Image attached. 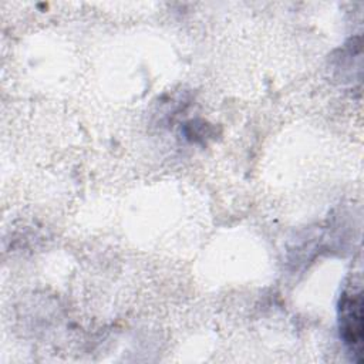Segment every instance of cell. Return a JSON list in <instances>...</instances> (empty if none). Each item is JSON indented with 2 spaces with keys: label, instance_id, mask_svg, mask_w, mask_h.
<instances>
[{
  "label": "cell",
  "instance_id": "cell-1",
  "mask_svg": "<svg viewBox=\"0 0 364 364\" xmlns=\"http://www.w3.org/2000/svg\"><path fill=\"white\" fill-rule=\"evenodd\" d=\"M340 336L357 363L363 360V296L344 291L338 303Z\"/></svg>",
  "mask_w": 364,
  "mask_h": 364
}]
</instances>
